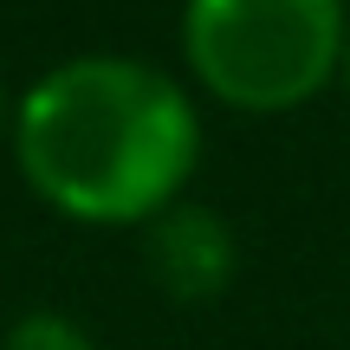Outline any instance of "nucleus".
<instances>
[{"label": "nucleus", "mask_w": 350, "mask_h": 350, "mask_svg": "<svg viewBox=\"0 0 350 350\" xmlns=\"http://www.w3.org/2000/svg\"><path fill=\"white\" fill-rule=\"evenodd\" d=\"M338 78H344V85H350V39H344V65H338Z\"/></svg>", "instance_id": "5"}, {"label": "nucleus", "mask_w": 350, "mask_h": 350, "mask_svg": "<svg viewBox=\"0 0 350 350\" xmlns=\"http://www.w3.org/2000/svg\"><path fill=\"white\" fill-rule=\"evenodd\" d=\"M0 117H7V91H0Z\"/></svg>", "instance_id": "6"}, {"label": "nucleus", "mask_w": 350, "mask_h": 350, "mask_svg": "<svg viewBox=\"0 0 350 350\" xmlns=\"http://www.w3.org/2000/svg\"><path fill=\"white\" fill-rule=\"evenodd\" d=\"M0 350H91L85 325H72L65 312H26L13 318V331L0 338Z\"/></svg>", "instance_id": "4"}, {"label": "nucleus", "mask_w": 350, "mask_h": 350, "mask_svg": "<svg viewBox=\"0 0 350 350\" xmlns=\"http://www.w3.org/2000/svg\"><path fill=\"white\" fill-rule=\"evenodd\" d=\"M20 175L85 227H150L175 208L201 156V117L169 72L117 52L65 59L20 98Z\"/></svg>", "instance_id": "1"}, {"label": "nucleus", "mask_w": 350, "mask_h": 350, "mask_svg": "<svg viewBox=\"0 0 350 350\" xmlns=\"http://www.w3.org/2000/svg\"><path fill=\"white\" fill-rule=\"evenodd\" d=\"M350 39L344 0H188L182 59L221 104L253 117L299 111L338 78Z\"/></svg>", "instance_id": "2"}, {"label": "nucleus", "mask_w": 350, "mask_h": 350, "mask_svg": "<svg viewBox=\"0 0 350 350\" xmlns=\"http://www.w3.org/2000/svg\"><path fill=\"white\" fill-rule=\"evenodd\" d=\"M150 273L169 299H214L234 279V234L221 214L175 201L150 221Z\"/></svg>", "instance_id": "3"}]
</instances>
